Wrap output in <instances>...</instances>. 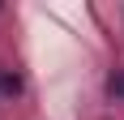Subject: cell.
Segmentation results:
<instances>
[{
    "instance_id": "2",
    "label": "cell",
    "mask_w": 124,
    "mask_h": 120,
    "mask_svg": "<svg viewBox=\"0 0 124 120\" xmlns=\"http://www.w3.org/2000/svg\"><path fill=\"white\" fill-rule=\"evenodd\" d=\"M111 90H116V94H124V73H116V77H111Z\"/></svg>"
},
{
    "instance_id": "1",
    "label": "cell",
    "mask_w": 124,
    "mask_h": 120,
    "mask_svg": "<svg viewBox=\"0 0 124 120\" xmlns=\"http://www.w3.org/2000/svg\"><path fill=\"white\" fill-rule=\"evenodd\" d=\"M17 90H22V82L13 73H0V94H17Z\"/></svg>"
}]
</instances>
